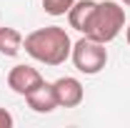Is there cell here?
Here are the masks:
<instances>
[{"label":"cell","instance_id":"1","mask_svg":"<svg viewBox=\"0 0 130 128\" xmlns=\"http://www.w3.org/2000/svg\"><path fill=\"white\" fill-rule=\"evenodd\" d=\"M23 48L32 60L43 65H63L70 58L73 50V40L60 25H48V28H38V30L28 33L23 38Z\"/></svg>","mask_w":130,"mask_h":128},{"label":"cell","instance_id":"2","mask_svg":"<svg viewBox=\"0 0 130 128\" xmlns=\"http://www.w3.org/2000/svg\"><path fill=\"white\" fill-rule=\"evenodd\" d=\"M123 28H125V8L118 0H103V3L95 5V13L88 23L85 35L108 45L120 35Z\"/></svg>","mask_w":130,"mask_h":128},{"label":"cell","instance_id":"3","mask_svg":"<svg viewBox=\"0 0 130 128\" xmlns=\"http://www.w3.org/2000/svg\"><path fill=\"white\" fill-rule=\"evenodd\" d=\"M70 58H73V65H75L78 73H83V75H98L108 65V48H105V43H98L93 38L83 35L78 43H73Z\"/></svg>","mask_w":130,"mask_h":128},{"label":"cell","instance_id":"4","mask_svg":"<svg viewBox=\"0 0 130 128\" xmlns=\"http://www.w3.org/2000/svg\"><path fill=\"white\" fill-rule=\"evenodd\" d=\"M45 83V78L40 75V70L38 68H32V65H15L10 73H8V85H10V91L18 93V96H28L32 93L35 88H40Z\"/></svg>","mask_w":130,"mask_h":128},{"label":"cell","instance_id":"5","mask_svg":"<svg viewBox=\"0 0 130 128\" xmlns=\"http://www.w3.org/2000/svg\"><path fill=\"white\" fill-rule=\"evenodd\" d=\"M53 91H55V98H58V106L60 108H78L85 98V88L78 78L73 75H63L53 83Z\"/></svg>","mask_w":130,"mask_h":128},{"label":"cell","instance_id":"6","mask_svg":"<svg viewBox=\"0 0 130 128\" xmlns=\"http://www.w3.org/2000/svg\"><path fill=\"white\" fill-rule=\"evenodd\" d=\"M25 100H28V108L35 113H53L55 108H60L58 98H55V91H53V83H43L40 88L28 93Z\"/></svg>","mask_w":130,"mask_h":128},{"label":"cell","instance_id":"7","mask_svg":"<svg viewBox=\"0 0 130 128\" xmlns=\"http://www.w3.org/2000/svg\"><path fill=\"white\" fill-rule=\"evenodd\" d=\"M95 0H75L73 3V8L68 10V20H70V28H75L78 33L85 35L88 30V23H90V18L95 13Z\"/></svg>","mask_w":130,"mask_h":128},{"label":"cell","instance_id":"8","mask_svg":"<svg viewBox=\"0 0 130 128\" xmlns=\"http://www.w3.org/2000/svg\"><path fill=\"white\" fill-rule=\"evenodd\" d=\"M20 50H23V35H20V30L10 28V25H0V55L15 58Z\"/></svg>","mask_w":130,"mask_h":128},{"label":"cell","instance_id":"9","mask_svg":"<svg viewBox=\"0 0 130 128\" xmlns=\"http://www.w3.org/2000/svg\"><path fill=\"white\" fill-rule=\"evenodd\" d=\"M75 0H43V10L53 18H60V15H68V10L73 8Z\"/></svg>","mask_w":130,"mask_h":128},{"label":"cell","instance_id":"10","mask_svg":"<svg viewBox=\"0 0 130 128\" xmlns=\"http://www.w3.org/2000/svg\"><path fill=\"white\" fill-rule=\"evenodd\" d=\"M15 126V118H13V113L5 111V108H0V128H13Z\"/></svg>","mask_w":130,"mask_h":128},{"label":"cell","instance_id":"11","mask_svg":"<svg viewBox=\"0 0 130 128\" xmlns=\"http://www.w3.org/2000/svg\"><path fill=\"white\" fill-rule=\"evenodd\" d=\"M125 38H128V45H130V25H128V30H125Z\"/></svg>","mask_w":130,"mask_h":128},{"label":"cell","instance_id":"12","mask_svg":"<svg viewBox=\"0 0 130 128\" xmlns=\"http://www.w3.org/2000/svg\"><path fill=\"white\" fill-rule=\"evenodd\" d=\"M118 3H120V5H128V8H130V0H118Z\"/></svg>","mask_w":130,"mask_h":128}]
</instances>
